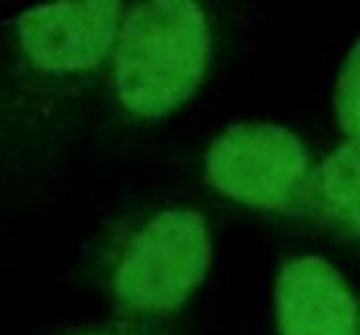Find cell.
Returning <instances> with one entry per match:
<instances>
[{
  "mask_svg": "<svg viewBox=\"0 0 360 335\" xmlns=\"http://www.w3.org/2000/svg\"><path fill=\"white\" fill-rule=\"evenodd\" d=\"M121 23L118 3H48L22 11L8 34L0 68V138L17 141L28 118L45 113V99L96 73L112 53Z\"/></svg>",
  "mask_w": 360,
  "mask_h": 335,
  "instance_id": "6da1fadb",
  "label": "cell"
},
{
  "mask_svg": "<svg viewBox=\"0 0 360 335\" xmlns=\"http://www.w3.org/2000/svg\"><path fill=\"white\" fill-rule=\"evenodd\" d=\"M118 104L132 118H160L205 79L211 28L191 0H146L124 11L110 53Z\"/></svg>",
  "mask_w": 360,
  "mask_h": 335,
  "instance_id": "7a4b0ae2",
  "label": "cell"
},
{
  "mask_svg": "<svg viewBox=\"0 0 360 335\" xmlns=\"http://www.w3.org/2000/svg\"><path fill=\"white\" fill-rule=\"evenodd\" d=\"M211 265L208 222L194 208H166L132 225L104 262V284L127 315H166L186 304Z\"/></svg>",
  "mask_w": 360,
  "mask_h": 335,
  "instance_id": "3957f363",
  "label": "cell"
},
{
  "mask_svg": "<svg viewBox=\"0 0 360 335\" xmlns=\"http://www.w3.org/2000/svg\"><path fill=\"white\" fill-rule=\"evenodd\" d=\"M307 177L309 158L301 138L278 124H233L205 152V180L222 197L248 208H292Z\"/></svg>",
  "mask_w": 360,
  "mask_h": 335,
  "instance_id": "277c9868",
  "label": "cell"
},
{
  "mask_svg": "<svg viewBox=\"0 0 360 335\" xmlns=\"http://www.w3.org/2000/svg\"><path fill=\"white\" fill-rule=\"evenodd\" d=\"M273 298L278 335H360V301L323 256L287 259Z\"/></svg>",
  "mask_w": 360,
  "mask_h": 335,
  "instance_id": "5b68a950",
  "label": "cell"
},
{
  "mask_svg": "<svg viewBox=\"0 0 360 335\" xmlns=\"http://www.w3.org/2000/svg\"><path fill=\"white\" fill-rule=\"evenodd\" d=\"M298 206L321 222L360 236V141L338 146L309 169Z\"/></svg>",
  "mask_w": 360,
  "mask_h": 335,
  "instance_id": "8992f818",
  "label": "cell"
},
{
  "mask_svg": "<svg viewBox=\"0 0 360 335\" xmlns=\"http://www.w3.org/2000/svg\"><path fill=\"white\" fill-rule=\"evenodd\" d=\"M335 115L349 141H360V39L343 59L335 82Z\"/></svg>",
  "mask_w": 360,
  "mask_h": 335,
  "instance_id": "52a82bcc",
  "label": "cell"
},
{
  "mask_svg": "<svg viewBox=\"0 0 360 335\" xmlns=\"http://www.w3.org/2000/svg\"><path fill=\"white\" fill-rule=\"evenodd\" d=\"M79 335H132V332H124V329H96V332H79Z\"/></svg>",
  "mask_w": 360,
  "mask_h": 335,
  "instance_id": "ba28073f",
  "label": "cell"
}]
</instances>
